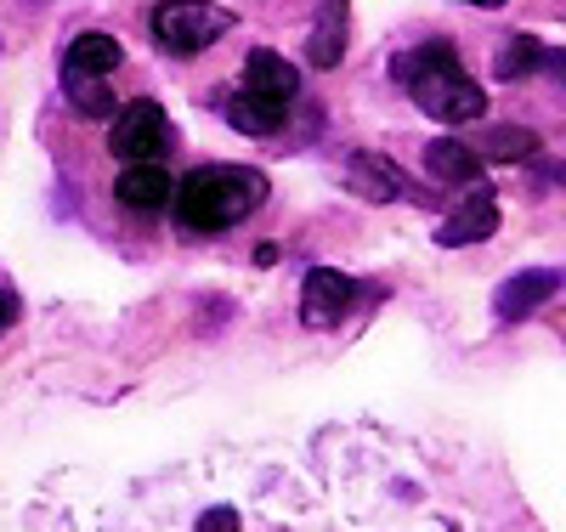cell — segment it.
Segmentation results:
<instances>
[{
	"instance_id": "1",
	"label": "cell",
	"mask_w": 566,
	"mask_h": 532,
	"mask_svg": "<svg viewBox=\"0 0 566 532\" xmlns=\"http://www.w3.org/2000/svg\"><path fill=\"white\" fill-rule=\"evenodd\" d=\"M391 80L419 103V114H431L437 125H476L488 119V91L459 69V52L448 40L413 45L391 63Z\"/></svg>"
},
{
	"instance_id": "2",
	"label": "cell",
	"mask_w": 566,
	"mask_h": 532,
	"mask_svg": "<svg viewBox=\"0 0 566 532\" xmlns=\"http://www.w3.org/2000/svg\"><path fill=\"white\" fill-rule=\"evenodd\" d=\"M266 205V176L250 165H205L176 187V216L193 232H227Z\"/></svg>"
},
{
	"instance_id": "3",
	"label": "cell",
	"mask_w": 566,
	"mask_h": 532,
	"mask_svg": "<svg viewBox=\"0 0 566 532\" xmlns=\"http://www.w3.org/2000/svg\"><path fill=\"white\" fill-rule=\"evenodd\" d=\"M148 29H154V45L170 58H199L221 34L239 29V12L232 7H216V0H159L148 12Z\"/></svg>"
},
{
	"instance_id": "4",
	"label": "cell",
	"mask_w": 566,
	"mask_h": 532,
	"mask_svg": "<svg viewBox=\"0 0 566 532\" xmlns=\"http://www.w3.org/2000/svg\"><path fill=\"white\" fill-rule=\"evenodd\" d=\"M165 142H170V119H165V108L154 103V96L125 103L114 114V125H108V154L119 165H159Z\"/></svg>"
},
{
	"instance_id": "5",
	"label": "cell",
	"mask_w": 566,
	"mask_h": 532,
	"mask_svg": "<svg viewBox=\"0 0 566 532\" xmlns=\"http://www.w3.org/2000/svg\"><path fill=\"white\" fill-rule=\"evenodd\" d=\"M357 301V283L335 267H312L306 283H301V323L306 328H335Z\"/></svg>"
},
{
	"instance_id": "6",
	"label": "cell",
	"mask_w": 566,
	"mask_h": 532,
	"mask_svg": "<svg viewBox=\"0 0 566 532\" xmlns=\"http://www.w3.org/2000/svg\"><path fill=\"white\" fill-rule=\"evenodd\" d=\"M566 278L555 272V267H527V272H515V278H504L499 283V295H493V312H499V323H522V317H533L555 289H560Z\"/></svg>"
},
{
	"instance_id": "7",
	"label": "cell",
	"mask_w": 566,
	"mask_h": 532,
	"mask_svg": "<svg viewBox=\"0 0 566 532\" xmlns=\"http://www.w3.org/2000/svg\"><path fill=\"white\" fill-rule=\"evenodd\" d=\"M346 45H352V0H317V23L306 34L312 69H340Z\"/></svg>"
},
{
	"instance_id": "8",
	"label": "cell",
	"mask_w": 566,
	"mask_h": 532,
	"mask_svg": "<svg viewBox=\"0 0 566 532\" xmlns=\"http://www.w3.org/2000/svg\"><path fill=\"white\" fill-rule=\"evenodd\" d=\"M499 232V199L488 187H476L470 199L437 227V244H448V250H459V244H482V238H493Z\"/></svg>"
},
{
	"instance_id": "9",
	"label": "cell",
	"mask_w": 566,
	"mask_h": 532,
	"mask_svg": "<svg viewBox=\"0 0 566 532\" xmlns=\"http://www.w3.org/2000/svg\"><path fill=\"white\" fill-rule=\"evenodd\" d=\"M239 91L250 96H266V103H295L301 91V69L277 52H250L244 58V74H239Z\"/></svg>"
},
{
	"instance_id": "10",
	"label": "cell",
	"mask_w": 566,
	"mask_h": 532,
	"mask_svg": "<svg viewBox=\"0 0 566 532\" xmlns=\"http://www.w3.org/2000/svg\"><path fill=\"white\" fill-rule=\"evenodd\" d=\"M176 187H181V181H170L165 165H125L119 181H114V199H119L125 210H165V205L176 199Z\"/></svg>"
},
{
	"instance_id": "11",
	"label": "cell",
	"mask_w": 566,
	"mask_h": 532,
	"mask_svg": "<svg viewBox=\"0 0 566 532\" xmlns=\"http://www.w3.org/2000/svg\"><path fill=\"white\" fill-rule=\"evenodd\" d=\"M346 187L357 192V199H368V205H386V199H397V192H402L397 165L380 159V154H352L346 159Z\"/></svg>"
},
{
	"instance_id": "12",
	"label": "cell",
	"mask_w": 566,
	"mask_h": 532,
	"mask_svg": "<svg viewBox=\"0 0 566 532\" xmlns=\"http://www.w3.org/2000/svg\"><path fill=\"white\" fill-rule=\"evenodd\" d=\"M125 63V52H119V40L114 34H97V29H91V34H74L69 40V52H63V74H114Z\"/></svg>"
},
{
	"instance_id": "13",
	"label": "cell",
	"mask_w": 566,
	"mask_h": 532,
	"mask_svg": "<svg viewBox=\"0 0 566 532\" xmlns=\"http://www.w3.org/2000/svg\"><path fill=\"white\" fill-rule=\"evenodd\" d=\"M283 119H290V103H266V96H250V91L227 96V125L244 136H277Z\"/></svg>"
},
{
	"instance_id": "14",
	"label": "cell",
	"mask_w": 566,
	"mask_h": 532,
	"mask_svg": "<svg viewBox=\"0 0 566 532\" xmlns=\"http://www.w3.org/2000/svg\"><path fill=\"white\" fill-rule=\"evenodd\" d=\"M424 170H431L437 181H453V187H476L482 181V154L453 142V136H442V142L424 148Z\"/></svg>"
},
{
	"instance_id": "15",
	"label": "cell",
	"mask_w": 566,
	"mask_h": 532,
	"mask_svg": "<svg viewBox=\"0 0 566 532\" xmlns=\"http://www.w3.org/2000/svg\"><path fill=\"white\" fill-rule=\"evenodd\" d=\"M63 96H69L85 119H114V114H119L103 74H63Z\"/></svg>"
},
{
	"instance_id": "16",
	"label": "cell",
	"mask_w": 566,
	"mask_h": 532,
	"mask_svg": "<svg viewBox=\"0 0 566 532\" xmlns=\"http://www.w3.org/2000/svg\"><path fill=\"white\" fill-rule=\"evenodd\" d=\"M533 69H549V45L533 34H510V45L499 52V80H527Z\"/></svg>"
},
{
	"instance_id": "17",
	"label": "cell",
	"mask_w": 566,
	"mask_h": 532,
	"mask_svg": "<svg viewBox=\"0 0 566 532\" xmlns=\"http://www.w3.org/2000/svg\"><path fill=\"white\" fill-rule=\"evenodd\" d=\"M538 154V136L527 125H488V159L493 165H522Z\"/></svg>"
},
{
	"instance_id": "18",
	"label": "cell",
	"mask_w": 566,
	"mask_h": 532,
	"mask_svg": "<svg viewBox=\"0 0 566 532\" xmlns=\"http://www.w3.org/2000/svg\"><path fill=\"white\" fill-rule=\"evenodd\" d=\"M199 532H239V510H227V504L205 510V515H199Z\"/></svg>"
},
{
	"instance_id": "19",
	"label": "cell",
	"mask_w": 566,
	"mask_h": 532,
	"mask_svg": "<svg viewBox=\"0 0 566 532\" xmlns=\"http://www.w3.org/2000/svg\"><path fill=\"white\" fill-rule=\"evenodd\" d=\"M12 317H18V301H12V295H7V289H0V328H7V323H12Z\"/></svg>"
},
{
	"instance_id": "20",
	"label": "cell",
	"mask_w": 566,
	"mask_h": 532,
	"mask_svg": "<svg viewBox=\"0 0 566 532\" xmlns=\"http://www.w3.org/2000/svg\"><path fill=\"white\" fill-rule=\"evenodd\" d=\"M277 261V244H255V267H272Z\"/></svg>"
},
{
	"instance_id": "21",
	"label": "cell",
	"mask_w": 566,
	"mask_h": 532,
	"mask_svg": "<svg viewBox=\"0 0 566 532\" xmlns=\"http://www.w3.org/2000/svg\"><path fill=\"white\" fill-rule=\"evenodd\" d=\"M549 69H555V74H566V52H549Z\"/></svg>"
},
{
	"instance_id": "22",
	"label": "cell",
	"mask_w": 566,
	"mask_h": 532,
	"mask_svg": "<svg viewBox=\"0 0 566 532\" xmlns=\"http://www.w3.org/2000/svg\"><path fill=\"white\" fill-rule=\"evenodd\" d=\"M464 7H482V12H493V7H504V0H464Z\"/></svg>"
}]
</instances>
